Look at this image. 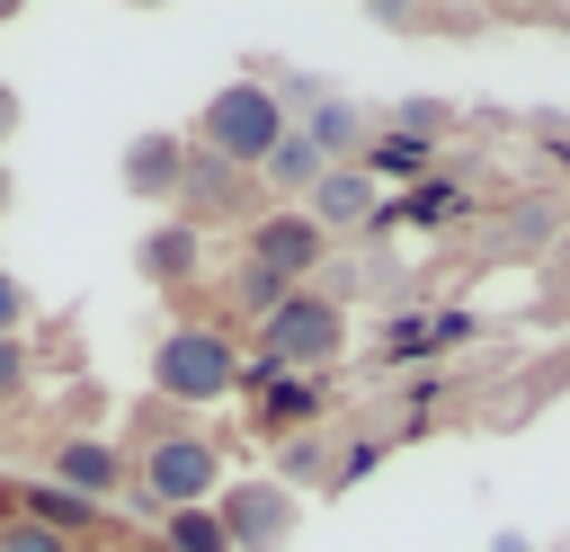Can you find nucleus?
Here are the masks:
<instances>
[{
    "label": "nucleus",
    "mask_w": 570,
    "mask_h": 552,
    "mask_svg": "<svg viewBox=\"0 0 570 552\" xmlns=\"http://www.w3.org/2000/svg\"><path fill=\"white\" fill-rule=\"evenodd\" d=\"M169 552H232V543H223L214 507H178V516H169Z\"/></svg>",
    "instance_id": "ddd939ff"
},
{
    "label": "nucleus",
    "mask_w": 570,
    "mask_h": 552,
    "mask_svg": "<svg viewBox=\"0 0 570 552\" xmlns=\"http://www.w3.org/2000/svg\"><path fill=\"white\" fill-rule=\"evenodd\" d=\"M0 205H9V169H0Z\"/></svg>",
    "instance_id": "4be33fe9"
},
{
    "label": "nucleus",
    "mask_w": 570,
    "mask_h": 552,
    "mask_svg": "<svg viewBox=\"0 0 570 552\" xmlns=\"http://www.w3.org/2000/svg\"><path fill=\"white\" fill-rule=\"evenodd\" d=\"M9 125H18V98H9V89H0V134H9Z\"/></svg>",
    "instance_id": "6ab92c4d"
},
{
    "label": "nucleus",
    "mask_w": 570,
    "mask_h": 552,
    "mask_svg": "<svg viewBox=\"0 0 570 552\" xmlns=\"http://www.w3.org/2000/svg\"><path fill=\"white\" fill-rule=\"evenodd\" d=\"M303 134H312V151H321V160L338 169V151H356V142H365V116H356L347 98H330V107H321V116H312Z\"/></svg>",
    "instance_id": "9d476101"
},
{
    "label": "nucleus",
    "mask_w": 570,
    "mask_h": 552,
    "mask_svg": "<svg viewBox=\"0 0 570 552\" xmlns=\"http://www.w3.org/2000/svg\"><path fill=\"white\" fill-rule=\"evenodd\" d=\"M499 552H525V543H517V534H499Z\"/></svg>",
    "instance_id": "aec40b11"
},
{
    "label": "nucleus",
    "mask_w": 570,
    "mask_h": 552,
    "mask_svg": "<svg viewBox=\"0 0 570 552\" xmlns=\"http://www.w3.org/2000/svg\"><path fill=\"white\" fill-rule=\"evenodd\" d=\"M285 134V107H276V89L267 80H223L214 89V107H205V142H214V160L223 169H240V160H267V142Z\"/></svg>",
    "instance_id": "f257e3e1"
},
{
    "label": "nucleus",
    "mask_w": 570,
    "mask_h": 552,
    "mask_svg": "<svg viewBox=\"0 0 570 552\" xmlns=\"http://www.w3.org/2000/svg\"><path fill=\"white\" fill-rule=\"evenodd\" d=\"M27 321V294H18V276H0V338Z\"/></svg>",
    "instance_id": "a211bd4d"
},
{
    "label": "nucleus",
    "mask_w": 570,
    "mask_h": 552,
    "mask_svg": "<svg viewBox=\"0 0 570 552\" xmlns=\"http://www.w3.org/2000/svg\"><path fill=\"white\" fill-rule=\"evenodd\" d=\"M0 534H9V490H0Z\"/></svg>",
    "instance_id": "412c9836"
},
{
    "label": "nucleus",
    "mask_w": 570,
    "mask_h": 552,
    "mask_svg": "<svg viewBox=\"0 0 570 552\" xmlns=\"http://www.w3.org/2000/svg\"><path fill=\"white\" fill-rule=\"evenodd\" d=\"M27 392V356H18V338H0V401H18Z\"/></svg>",
    "instance_id": "dca6fc26"
},
{
    "label": "nucleus",
    "mask_w": 570,
    "mask_h": 552,
    "mask_svg": "<svg viewBox=\"0 0 570 552\" xmlns=\"http://www.w3.org/2000/svg\"><path fill=\"white\" fill-rule=\"evenodd\" d=\"M285 472L312 481V472H321V436H294V445H285Z\"/></svg>",
    "instance_id": "f3484780"
},
{
    "label": "nucleus",
    "mask_w": 570,
    "mask_h": 552,
    "mask_svg": "<svg viewBox=\"0 0 570 552\" xmlns=\"http://www.w3.org/2000/svg\"><path fill=\"white\" fill-rule=\"evenodd\" d=\"M223 543L232 552H285V534H294V499L285 490H267V481H249V490H232L223 499Z\"/></svg>",
    "instance_id": "39448f33"
},
{
    "label": "nucleus",
    "mask_w": 570,
    "mask_h": 552,
    "mask_svg": "<svg viewBox=\"0 0 570 552\" xmlns=\"http://www.w3.org/2000/svg\"><path fill=\"white\" fill-rule=\"evenodd\" d=\"M249 258H258V285H294V276L321 258V231H312V214H267V223L249 231Z\"/></svg>",
    "instance_id": "423d86ee"
},
{
    "label": "nucleus",
    "mask_w": 570,
    "mask_h": 552,
    "mask_svg": "<svg viewBox=\"0 0 570 552\" xmlns=\"http://www.w3.org/2000/svg\"><path fill=\"white\" fill-rule=\"evenodd\" d=\"M125 178H134L142 196H178V178H187V151H178L169 134H142V142L125 151Z\"/></svg>",
    "instance_id": "1a4fd4ad"
},
{
    "label": "nucleus",
    "mask_w": 570,
    "mask_h": 552,
    "mask_svg": "<svg viewBox=\"0 0 570 552\" xmlns=\"http://www.w3.org/2000/svg\"><path fill=\"white\" fill-rule=\"evenodd\" d=\"M53 472H62V490H71V499L116 490V454H107V445H62V463H53Z\"/></svg>",
    "instance_id": "9b49d317"
},
{
    "label": "nucleus",
    "mask_w": 570,
    "mask_h": 552,
    "mask_svg": "<svg viewBox=\"0 0 570 552\" xmlns=\"http://www.w3.org/2000/svg\"><path fill=\"white\" fill-rule=\"evenodd\" d=\"M142 267H151L160 285H178V276L196 267V223H169V231H151V240H142Z\"/></svg>",
    "instance_id": "f8f14e48"
},
{
    "label": "nucleus",
    "mask_w": 570,
    "mask_h": 552,
    "mask_svg": "<svg viewBox=\"0 0 570 552\" xmlns=\"http://www.w3.org/2000/svg\"><path fill=\"white\" fill-rule=\"evenodd\" d=\"M258 169H267V178H276V187H285V196H312V187H321V169H330V160H321V151H312V134H303V125H285V134H276V142H267V160H258Z\"/></svg>",
    "instance_id": "6e6552de"
},
{
    "label": "nucleus",
    "mask_w": 570,
    "mask_h": 552,
    "mask_svg": "<svg viewBox=\"0 0 570 552\" xmlns=\"http://www.w3.org/2000/svg\"><path fill=\"white\" fill-rule=\"evenodd\" d=\"M80 516H89V499H71V490H36V516H27V525L62 534V525H80Z\"/></svg>",
    "instance_id": "4468645a"
},
{
    "label": "nucleus",
    "mask_w": 570,
    "mask_h": 552,
    "mask_svg": "<svg viewBox=\"0 0 570 552\" xmlns=\"http://www.w3.org/2000/svg\"><path fill=\"white\" fill-rule=\"evenodd\" d=\"M338 329H347V312H338L330 294H276V303H267V356H276V365H321V356H338Z\"/></svg>",
    "instance_id": "7ed1b4c3"
},
{
    "label": "nucleus",
    "mask_w": 570,
    "mask_h": 552,
    "mask_svg": "<svg viewBox=\"0 0 570 552\" xmlns=\"http://www.w3.org/2000/svg\"><path fill=\"white\" fill-rule=\"evenodd\" d=\"M232 338L223 329H169L160 347H151V383L169 392V401H214V392H232Z\"/></svg>",
    "instance_id": "f03ea898"
},
{
    "label": "nucleus",
    "mask_w": 570,
    "mask_h": 552,
    "mask_svg": "<svg viewBox=\"0 0 570 552\" xmlns=\"http://www.w3.org/2000/svg\"><path fill=\"white\" fill-rule=\"evenodd\" d=\"M374 214V178L365 169H321L312 187V231H338V223H365Z\"/></svg>",
    "instance_id": "0eeeda50"
},
{
    "label": "nucleus",
    "mask_w": 570,
    "mask_h": 552,
    "mask_svg": "<svg viewBox=\"0 0 570 552\" xmlns=\"http://www.w3.org/2000/svg\"><path fill=\"white\" fill-rule=\"evenodd\" d=\"M214 472H223V463H214L205 436H160V445H142V490H151L169 516H178V507H205V499H214Z\"/></svg>",
    "instance_id": "20e7f679"
},
{
    "label": "nucleus",
    "mask_w": 570,
    "mask_h": 552,
    "mask_svg": "<svg viewBox=\"0 0 570 552\" xmlns=\"http://www.w3.org/2000/svg\"><path fill=\"white\" fill-rule=\"evenodd\" d=\"M0 552H71V534H45V525H9Z\"/></svg>",
    "instance_id": "2eb2a0df"
}]
</instances>
